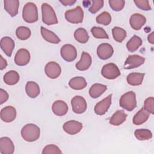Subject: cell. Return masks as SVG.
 I'll use <instances>...</instances> for the list:
<instances>
[{
	"label": "cell",
	"mask_w": 154,
	"mask_h": 154,
	"mask_svg": "<svg viewBox=\"0 0 154 154\" xmlns=\"http://www.w3.org/2000/svg\"><path fill=\"white\" fill-rule=\"evenodd\" d=\"M40 129L35 124L29 123L25 125L21 130V135L23 140L28 142H33L40 137Z\"/></svg>",
	"instance_id": "6da1fadb"
},
{
	"label": "cell",
	"mask_w": 154,
	"mask_h": 154,
	"mask_svg": "<svg viewBox=\"0 0 154 154\" xmlns=\"http://www.w3.org/2000/svg\"><path fill=\"white\" fill-rule=\"evenodd\" d=\"M22 17L27 23H34L38 20V11L36 5L31 2L26 3L22 10Z\"/></svg>",
	"instance_id": "7a4b0ae2"
},
{
	"label": "cell",
	"mask_w": 154,
	"mask_h": 154,
	"mask_svg": "<svg viewBox=\"0 0 154 154\" xmlns=\"http://www.w3.org/2000/svg\"><path fill=\"white\" fill-rule=\"evenodd\" d=\"M42 21L48 25L58 23V19L53 8L47 3L42 4Z\"/></svg>",
	"instance_id": "3957f363"
},
{
	"label": "cell",
	"mask_w": 154,
	"mask_h": 154,
	"mask_svg": "<svg viewBox=\"0 0 154 154\" xmlns=\"http://www.w3.org/2000/svg\"><path fill=\"white\" fill-rule=\"evenodd\" d=\"M120 106L128 111H132L137 106L136 95L134 91L123 94L120 99Z\"/></svg>",
	"instance_id": "277c9868"
},
{
	"label": "cell",
	"mask_w": 154,
	"mask_h": 154,
	"mask_svg": "<svg viewBox=\"0 0 154 154\" xmlns=\"http://www.w3.org/2000/svg\"><path fill=\"white\" fill-rule=\"evenodd\" d=\"M84 11L79 6L67 10L65 13L66 19L72 23H79L83 20Z\"/></svg>",
	"instance_id": "5b68a950"
},
{
	"label": "cell",
	"mask_w": 154,
	"mask_h": 154,
	"mask_svg": "<svg viewBox=\"0 0 154 154\" xmlns=\"http://www.w3.org/2000/svg\"><path fill=\"white\" fill-rule=\"evenodd\" d=\"M101 73L105 78L114 79L120 76V72L116 64L114 63H108L103 66Z\"/></svg>",
	"instance_id": "8992f818"
},
{
	"label": "cell",
	"mask_w": 154,
	"mask_h": 154,
	"mask_svg": "<svg viewBox=\"0 0 154 154\" xmlns=\"http://www.w3.org/2000/svg\"><path fill=\"white\" fill-rule=\"evenodd\" d=\"M60 54L61 57L68 62L75 60L77 57V51L75 47L70 44L63 46L60 50Z\"/></svg>",
	"instance_id": "52a82bcc"
},
{
	"label": "cell",
	"mask_w": 154,
	"mask_h": 154,
	"mask_svg": "<svg viewBox=\"0 0 154 154\" xmlns=\"http://www.w3.org/2000/svg\"><path fill=\"white\" fill-rule=\"evenodd\" d=\"M71 105L73 111L76 114H82L87 109V102L84 97L80 96H76L72 98Z\"/></svg>",
	"instance_id": "ba28073f"
},
{
	"label": "cell",
	"mask_w": 154,
	"mask_h": 154,
	"mask_svg": "<svg viewBox=\"0 0 154 154\" xmlns=\"http://www.w3.org/2000/svg\"><path fill=\"white\" fill-rule=\"evenodd\" d=\"M145 59L138 55H129L124 64V69H131L138 67L144 63Z\"/></svg>",
	"instance_id": "9c48e42d"
},
{
	"label": "cell",
	"mask_w": 154,
	"mask_h": 154,
	"mask_svg": "<svg viewBox=\"0 0 154 154\" xmlns=\"http://www.w3.org/2000/svg\"><path fill=\"white\" fill-rule=\"evenodd\" d=\"M46 75L51 79L58 78L61 72L60 66L54 61H51L46 64L45 67Z\"/></svg>",
	"instance_id": "30bf717a"
},
{
	"label": "cell",
	"mask_w": 154,
	"mask_h": 154,
	"mask_svg": "<svg viewBox=\"0 0 154 154\" xmlns=\"http://www.w3.org/2000/svg\"><path fill=\"white\" fill-rule=\"evenodd\" d=\"M111 96L112 94H109L96 104L94 112L96 114L102 116L106 113L111 104Z\"/></svg>",
	"instance_id": "8fae6325"
},
{
	"label": "cell",
	"mask_w": 154,
	"mask_h": 154,
	"mask_svg": "<svg viewBox=\"0 0 154 154\" xmlns=\"http://www.w3.org/2000/svg\"><path fill=\"white\" fill-rule=\"evenodd\" d=\"M30 61V53L26 49H20L17 51L14 57L15 63L20 66L26 65Z\"/></svg>",
	"instance_id": "7c38bea8"
},
{
	"label": "cell",
	"mask_w": 154,
	"mask_h": 154,
	"mask_svg": "<svg viewBox=\"0 0 154 154\" xmlns=\"http://www.w3.org/2000/svg\"><path fill=\"white\" fill-rule=\"evenodd\" d=\"M114 50L112 46L106 43L100 45L97 49V54L102 60L109 58L113 54Z\"/></svg>",
	"instance_id": "4fadbf2b"
},
{
	"label": "cell",
	"mask_w": 154,
	"mask_h": 154,
	"mask_svg": "<svg viewBox=\"0 0 154 154\" xmlns=\"http://www.w3.org/2000/svg\"><path fill=\"white\" fill-rule=\"evenodd\" d=\"M82 128V124L76 120H70L63 125L64 131L70 134L75 135L81 131Z\"/></svg>",
	"instance_id": "5bb4252c"
},
{
	"label": "cell",
	"mask_w": 154,
	"mask_h": 154,
	"mask_svg": "<svg viewBox=\"0 0 154 154\" xmlns=\"http://www.w3.org/2000/svg\"><path fill=\"white\" fill-rule=\"evenodd\" d=\"M14 151V146L10 138L7 137L0 138V153L1 154H12Z\"/></svg>",
	"instance_id": "9a60e30c"
},
{
	"label": "cell",
	"mask_w": 154,
	"mask_h": 154,
	"mask_svg": "<svg viewBox=\"0 0 154 154\" xmlns=\"http://www.w3.org/2000/svg\"><path fill=\"white\" fill-rule=\"evenodd\" d=\"M16 117V110L11 106H7L1 111V119L5 122H11Z\"/></svg>",
	"instance_id": "2e32d148"
},
{
	"label": "cell",
	"mask_w": 154,
	"mask_h": 154,
	"mask_svg": "<svg viewBox=\"0 0 154 154\" xmlns=\"http://www.w3.org/2000/svg\"><path fill=\"white\" fill-rule=\"evenodd\" d=\"M1 48L3 52L8 56L10 57L12 54V52L14 48V42L10 37H4L1 38Z\"/></svg>",
	"instance_id": "e0dca14e"
},
{
	"label": "cell",
	"mask_w": 154,
	"mask_h": 154,
	"mask_svg": "<svg viewBox=\"0 0 154 154\" xmlns=\"http://www.w3.org/2000/svg\"><path fill=\"white\" fill-rule=\"evenodd\" d=\"M146 17L139 13L133 14L129 19V23L131 27L135 30H139L146 23Z\"/></svg>",
	"instance_id": "ac0fdd59"
},
{
	"label": "cell",
	"mask_w": 154,
	"mask_h": 154,
	"mask_svg": "<svg viewBox=\"0 0 154 154\" xmlns=\"http://www.w3.org/2000/svg\"><path fill=\"white\" fill-rule=\"evenodd\" d=\"M91 57L86 52H83L80 60L76 64V68L81 71L88 69L91 64Z\"/></svg>",
	"instance_id": "d6986e66"
},
{
	"label": "cell",
	"mask_w": 154,
	"mask_h": 154,
	"mask_svg": "<svg viewBox=\"0 0 154 154\" xmlns=\"http://www.w3.org/2000/svg\"><path fill=\"white\" fill-rule=\"evenodd\" d=\"M53 112L58 116H64L68 111V106L65 102L58 100L54 102L52 106Z\"/></svg>",
	"instance_id": "ffe728a7"
},
{
	"label": "cell",
	"mask_w": 154,
	"mask_h": 154,
	"mask_svg": "<svg viewBox=\"0 0 154 154\" xmlns=\"http://www.w3.org/2000/svg\"><path fill=\"white\" fill-rule=\"evenodd\" d=\"M4 8L11 16H15L18 13L19 1L17 0H5L4 1Z\"/></svg>",
	"instance_id": "44dd1931"
},
{
	"label": "cell",
	"mask_w": 154,
	"mask_h": 154,
	"mask_svg": "<svg viewBox=\"0 0 154 154\" xmlns=\"http://www.w3.org/2000/svg\"><path fill=\"white\" fill-rule=\"evenodd\" d=\"M149 116L150 113L144 108H141L134 116L132 120L133 123L135 125H140L147 120Z\"/></svg>",
	"instance_id": "7402d4cb"
},
{
	"label": "cell",
	"mask_w": 154,
	"mask_h": 154,
	"mask_svg": "<svg viewBox=\"0 0 154 154\" xmlns=\"http://www.w3.org/2000/svg\"><path fill=\"white\" fill-rule=\"evenodd\" d=\"M127 114L123 110H117L110 118L109 123L114 126H119L125 122Z\"/></svg>",
	"instance_id": "603a6c76"
},
{
	"label": "cell",
	"mask_w": 154,
	"mask_h": 154,
	"mask_svg": "<svg viewBox=\"0 0 154 154\" xmlns=\"http://www.w3.org/2000/svg\"><path fill=\"white\" fill-rule=\"evenodd\" d=\"M40 31L43 38L47 42L54 44H57L60 42L59 37L54 32L49 31L43 26H41Z\"/></svg>",
	"instance_id": "cb8c5ba5"
},
{
	"label": "cell",
	"mask_w": 154,
	"mask_h": 154,
	"mask_svg": "<svg viewBox=\"0 0 154 154\" xmlns=\"http://www.w3.org/2000/svg\"><path fill=\"white\" fill-rule=\"evenodd\" d=\"M25 90L27 95L31 98H35L40 94L39 86L34 81H28L26 83Z\"/></svg>",
	"instance_id": "d4e9b609"
},
{
	"label": "cell",
	"mask_w": 154,
	"mask_h": 154,
	"mask_svg": "<svg viewBox=\"0 0 154 154\" xmlns=\"http://www.w3.org/2000/svg\"><path fill=\"white\" fill-rule=\"evenodd\" d=\"M69 85L72 89L82 90L87 86V83L84 78L82 76H76L69 81Z\"/></svg>",
	"instance_id": "484cf974"
},
{
	"label": "cell",
	"mask_w": 154,
	"mask_h": 154,
	"mask_svg": "<svg viewBox=\"0 0 154 154\" xmlns=\"http://www.w3.org/2000/svg\"><path fill=\"white\" fill-rule=\"evenodd\" d=\"M107 89L106 85L101 84H94L89 89V94L93 98H97L101 96Z\"/></svg>",
	"instance_id": "4316f807"
},
{
	"label": "cell",
	"mask_w": 154,
	"mask_h": 154,
	"mask_svg": "<svg viewBox=\"0 0 154 154\" xmlns=\"http://www.w3.org/2000/svg\"><path fill=\"white\" fill-rule=\"evenodd\" d=\"M19 75L15 70H10L4 76V81L8 85H14L19 81Z\"/></svg>",
	"instance_id": "83f0119b"
},
{
	"label": "cell",
	"mask_w": 154,
	"mask_h": 154,
	"mask_svg": "<svg viewBox=\"0 0 154 154\" xmlns=\"http://www.w3.org/2000/svg\"><path fill=\"white\" fill-rule=\"evenodd\" d=\"M144 76V73H131L127 76V82L131 85H139L142 84Z\"/></svg>",
	"instance_id": "f1b7e54d"
},
{
	"label": "cell",
	"mask_w": 154,
	"mask_h": 154,
	"mask_svg": "<svg viewBox=\"0 0 154 154\" xmlns=\"http://www.w3.org/2000/svg\"><path fill=\"white\" fill-rule=\"evenodd\" d=\"M141 45H142L141 38L137 35H134L128 42L126 44V47L129 51L133 52L136 51Z\"/></svg>",
	"instance_id": "f546056e"
},
{
	"label": "cell",
	"mask_w": 154,
	"mask_h": 154,
	"mask_svg": "<svg viewBox=\"0 0 154 154\" xmlns=\"http://www.w3.org/2000/svg\"><path fill=\"white\" fill-rule=\"evenodd\" d=\"M74 37L76 41L81 43H85L89 39L87 31L83 28H79L74 32Z\"/></svg>",
	"instance_id": "4dcf8cb0"
},
{
	"label": "cell",
	"mask_w": 154,
	"mask_h": 154,
	"mask_svg": "<svg viewBox=\"0 0 154 154\" xmlns=\"http://www.w3.org/2000/svg\"><path fill=\"white\" fill-rule=\"evenodd\" d=\"M112 34L114 39L118 42H122L126 37V31L119 26L114 27L112 29Z\"/></svg>",
	"instance_id": "1f68e13d"
},
{
	"label": "cell",
	"mask_w": 154,
	"mask_h": 154,
	"mask_svg": "<svg viewBox=\"0 0 154 154\" xmlns=\"http://www.w3.org/2000/svg\"><path fill=\"white\" fill-rule=\"evenodd\" d=\"M135 137L140 141L148 140L152 137V133L149 129H139L135 130L134 132Z\"/></svg>",
	"instance_id": "d6a6232c"
},
{
	"label": "cell",
	"mask_w": 154,
	"mask_h": 154,
	"mask_svg": "<svg viewBox=\"0 0 154 154\" xmlns=\"http://www.w3.org/2000/svg\"><path fill=\"white\" fill-rule=\"evenodd\" d=\"M31 34V30L28 28L23 26H20L18 27L16 31V34L17 37L22 40L28 39L30 37Z\"/></svg>",
	"instance_id": "836d02e7"
},
{
	"label": "cell",
	"mask_w": 154,
	"mask_h": 154,
	"mask_svg": "<svg viewBox=\"0 0 154 154\" xmlns=\"http://www.w3.org/2000/svg\"><path fill=\"white\" fill-rule=\"evenodd\" d=\"M96 22L99 24L108 25L111 21V16L107 11H103L96 17Z\"/></svg>",
	"instance_id": "e575fe53"
},
{
	"label": "cell",
	"mask_w": 154,
	"mask_h": 154,
	"mask_svg": "<svg viewBox=\"0 0 154 154\" xmlns=\"http://www.w3.org/2000/svg\"><path fill=\"white\" fill-rule=\"evenodd\" d=\"M91 32L93 35L97 38L108 39L109 38L107 33L102 28L98 26H93L91 29Z\"/></svg>",
	"instance_id": "d590c367"
},
{
	"label": "cell",
	"mask_w": 154,
	"mask_h": 154,
	"mask_svg": "<svg viewBox=\"0 0 154 154\" xmlns=\"http://www.w3.org/2000/svg\"><path fill=\"white\" fill-rule=\"evenodd\" d=\"M108 2L112 10L116 11L122 10L125 4V1L123 0H109Z\"/></svg>",
	"instance_id": "8d00e7d4"
},
{
	"label": "cell",
	"mask_w": 154,
	"mask_h": 154,
	"mask_svg": "<svg viewBox=\"0 0 154 154\" xmlns=\"http://www.w3.org/2000/svg\"><path fill=\"white\" fill-rule=\"evenodd\" d=\"M91 2L92 5L89 8V11L91 13H96L103 7V1L102 0H93Z\"/></svg>",
	"instance_id": "74e56055"
},
{
	"label": "cell",
	"mask_w": 154,
	"mask_h": 154,
	"mask_svg": "<svg viewBox=\"0 0 154 154\" xmlns=\"http://www.w3.org/2000/svg\"><path fill=\"white\" fill-rule=\"evenodd\" d=\"M60 148L54 144H49L45 146L42 151V153H61Z\"/></svg>",
	"instance_id": "f35d334b"
},
{
	"label": "cell",
	"mask_w": 154,
	"mask_h": 154,
	"mask_svg": "<svg viewBox=\"0 0 154 154\" xmlns=\"http://www.w3.org/2000/svg\"><path fill=\"white\" fill-rule=\"evenodd\" d=\"M143 108L150 114H153L154 98L153 97L147 98L144 101Z\"/></svg>",
	"instance_id": "ab89813d"
},
{
	"label": "cell",
	"mask_w": 154,
	"mask_h": 154,
	"mask_svg": "<svg viewBox=\"0 0 154 154\" xmlns=\"http://www.w3.org/2000/svg\"><path fill=\"white\" fill-rule=\"evenodd\" d=\"M134 3L136 4V5L140 9L143 10H150L151 7L149 4V1H142V0H135L134 1Z\"/></svg>",
	"instance_id": "60d3db41"
},
{
	"label": "cell",
	"mask_w": 154,
	"mask_h": 154,
	"mask_svg": "<svg viewBox=\"0 0 154 154\" xmlns=\"http://www.w3.org/2000/svg\"><path fill=\"white\" fill-rule=\"evenodd\" d=\"M8 99V94L7 92L3 90L2 88L0 89V104H2L5 102Z\"/></svg>",
	"instance_id": "b9f144b4"
},
{
	"label": "cell",
	"mask_w": 154,
	"mask_h": 154,
	"mask_svg": "<svg viewBox=\"0 0 154 154\" xmlns=\"http://www.w3.org/2000/svg\"><path fill=\"white\" fill-rule=\"evenodd\" d=\"M7 66V61L3 58L2 55L0 56V69L3 70L5 69Z\"/></svg>",
	"instance_id": "7bdbcfd3"
},
{
	"label": "cell",
	"mask_w": 154,
	"mask_h": 154,
	"mask_svg": "<svg viewBox=\"0 0 154 154\" xmlns=\"http://www.w3.org/2000/svg\"><path fill=\"white\" fill-rule=\"evenodd\" d=\"M60 2L64 6H67V5H73L76 2V1H75V0H63V1H60Z\"/></svg>",
	"instance_id": "ee69618b"
},
{
	"label": "cell",
	"mask_w": 154,
	"mask_h": 154,
	"mask_svg": "<svg viewBox=\"0 0 154 154\" xmlns=\"http://www.w3.org/2000/svg\"><path fill=\"white\" fill-rule=\"evenodd\" d=\"M148 41L151 43V44H153L154 43V32H152L151 34H150L148 35L147 37Z\"/></svg>",
	"instance_id": "f6af8a7d"
}]
</instances>
